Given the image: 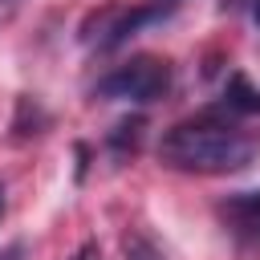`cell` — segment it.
Here are the masks:
<instances>
[{
  "mask_svg": "<svg viewBox=\"0 0 260 260\" xmlns=\"http://www.w3.org/2000/svg\"><path fill=\"white\" fill-rule=\"evenodd\" d=\"M171 12H175V0H150V4H134V8H110L106 12V24H102V37H98V49H118L138 28L158 24Z\"/></svg>",
  "mask_w": 260,
  "mask_h": 260,
  "instance_id": "3",
  "label": "cell"
},
{
  "mask_svg": "<svg viewBox=\"0 0 260 260\" xmlns=\"http://www.w3.org/2000/svg\"><path fill=\"white\" fill-rule=\"evenodd\" d=\"M223 106L236 110V114H260V89L244 73H232L228 85H223Z\"/></svg>",
  "mask_w": 260,
  "mask_h": 260,
  "instance_id": "5",
  "label": "cell"
},
{
  "mask_svg": "<svg viewBox=\"0 0 260 260\" xmlns=\"http://www.w3.org/2000/svg\"><path fill=\"white\" fill-rule=\"evenodd\" d=\"M219 215L228 219V228H232L240 240L260 244V191H240V195H232V199L219 207Z\"/></svg>",
  "mask_w": 260,
  "mask_h": 260,
  "instance_id": "4",
  "label": "cell"
},
{
  "mask_svg": "<svg viewBox=\"0 0 260 260\" xmlns=\"http://www.w3.org/2000/svg\"><path fill=\"white\" fill-rule=\"evenodd\" d=\"M126 256H130V260H162V252H154L138 232H134V236H126Z\"/></svg>",
  "mask_w": 260,
  "mask_h": 260,
  "instance_id": "6",
  "label": "cell"
},
{
  "mask_svg": "<svg viewBox=\"0 0 260 260\" xmlns=\"http://www.w3.org/2000/svg\"><path fill=\"white\" fill-rule=\"evenodd\" d=\"M171 89V65L162 57H130L126 65H118L114 73H106L98 81V98H110V102H158L162 93Z\"/></svg>",
  "mask_w": 260,
  "mask_h": 260,
  "instance_id": "2",
  "label": "cell"
},
{
  "mask_svg": "<svg viewBox=\"0 0 260 260\" xmlns=\"http://www.w3.org/2000/svg\"><path fill=\"white\" fill-rule=\"evenodd\" d=\"M158 158L175 171H195V175H232L244 171L256 158V138L215 122V118H195V122H179L162 134L158 142Z\"/></svg>",
  "mask_w": 260,
  "mask_h": 260,
  "instance_id": "1",
  "label": "cell"
},
{
  "mask_svg": "<svg viewBox=\"0 0 260 260\" xmlns=\"http://www.w3.org/2000/svg\"><path fill=\"white\" fill-rule=\"evenodd\" d=\"M0 215H4V187H0Z\"/></svg>",
  "mask_w": 260,
  "mask_h": 260,
  "instance_id": "8",
  "label": "cell"
},
{
  "mask_svg": "<svg viewBox=\"0 0 260 260\" xmlns=\"http://www.w3.org/2000/svg\"><path fill=\"white\" fill-rule=\"evenodd\" d=\"M256 20H260V4H256Z\"/></svg>",
  "mask_w": 260,
  "mask_h": 260,
  "instance_id": "9",
  "label": "cell"
},
{
  "mask_svg": "<svg viewBox=\"0 0 260 260\" xmlns=\"http://www.w3.org/2000/svg\"><path fill=\"white\" fill-rule=\"evenodd\" d=\"M73 260H102V248H98L93 240H85V244L73 252Z\"/></svg>",
  "mask_w": 260,
  "mask_h": 260,
  "instance_id": "7",
  "label": "cell"
}]
</instances>
